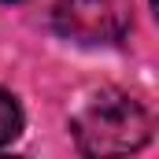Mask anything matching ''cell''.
I'll list each match as a JSON object with an SVG mask.
<instances>
[{
    "label": "cell",
    "instance_id": "cell-2",
    "mask_svg": "<svg viewBox=\"0 0 159 159\" xmlns=\"http://www.w3.org/2000/svg\"><path fill=\"white\" fill-rule=\"evenodd\" d=\"M56 26L63 37L81 44L119 41L129 26V0H59Z\"/></svg>",
    "mask_w": 159,
    "mask_h": 159
},
{
    "label": "cell",
    "instance_id": "cell-1",
    "mask_svg": "<svg viewBox=\"0 0 159 159\" xmlns=\"http://www.w3.org/2000/svg\"><path fill=\"white\" fill-rule=\"evenodd\" d=\"M70 129L85 156H122L152 137V119L126 93H96L78 107Z\"/></svg>",
    "mask_w": 159,
    "mask_h": 159
},
{
    "label": "cell",
    "instance_id": "cell-3",
    "mask_svg": "<svg viewBox=\"0 0 159 159\" xmlns=\"http://www.w3.org/2000/svg\"><path fill=\"white\" fill-rule=\"evenodd\" d=\"M19 133H22V111H19V104H15V96L0 89V148L11 144Z\"/></svg>",
    "mask_w": 159,
    "mask_h": 159
}]
</instances>
